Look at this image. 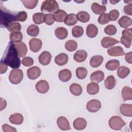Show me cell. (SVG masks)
Instances as JSON below:
<instances>
[{
	"label": "cell",
	"mask_w": 132,
	"mask_h": 132,
	"mask_svg": "<svg viewBox=\"0 0 132 132\" xmlns=\"http://www.w3.org/2000/svg\"><path fill=\"white\" fill-rule=\"evenodd\" d=\"M2 129L4 132H16L17 131L14 127L11 126L7 124H4L2 125Z\"/></svg>",
	"instance_id": "obj_51"
},
{
	"label": "cell",
	"mask_w": 132,
	"mask_h": 132,
	"mask_svg": "<svg viewBox=\"0 0 132 132\" xmlns=\"http://www.w3.org/2000/svg\"><path fill=\"white\" fill-rule=\"evenodd\" d=\"M67 15V12L61 9H59L58 10L56 11L54 14L55 20L58 22H64Z\"/></svg>",
	"instance_id": "obj_31"
},
{
	"label": "cell",
	"mask_w": 132,
	"mask_h": 132,
	"mask_svg": "<svg viewBox=\"0 0 132 132\" xmlns=\"http://www.w3.org/2000/svg\"><path fill=\"white\" fill-rule=\"evenodd\" d=\"M98 23L101 25H105L108 23L110 22L108 17V14L104 13L101 14L97 19Z\"/></svg>",
	"instance_id": "obj_45"
},
{
	"label": "cell",
	"mask_w": 132,
	"mask_h": 132,
	"mask_svg": "<svg viewBox=\"0 0 132 132\" xmlns=\"http://www.w3.org/2000/svg\"><path fill=\"white\" fill-rule=\"evenodd\" d=\"M119 16V12L117 9H113L110 11L108 14V17L110 21H114L117 20Z\"/></svg>",
	"instance_id": "obj_46"
},
{
	"label": "cell",
	"mask_w": 132,
	"mask_h": 132,
	"mask_svg": "<svg viewBox=\"0 0 132 132\" xmlns=\"http://www.w3.org/2000/svg\"><path fill=\"white\" fill-rule=\"evenodd\" d=\"M117 31L116 27L113 25H108L105 27L104 29V32L106 34L110 36L114 35L116 34Z\"/></svg>",
	"instance_id": "obj_44"
},
{
	"label": "cell",
	"mask_w": 132,
	"mask_h": 132,
	"mask_svg": "<svg viewBox=\"0 0 132 132\" xmlns=\"http://www.w3.org/2000/svg\"><path fill=\"white\" fill-rule=\"evenodd\" d=\"M23 5L27 9H32L35 8L38 3V0H29V1H21Z\"/></svg>",
	"instance_id": "obj_43"
},
{
	"label": "cell",
	"mask_w": 132,
	"mask_h": 132,
	"mask_svg": "<svg viewBox=\"0 0 132 132\" xmlns=\"http://www.w3.org/2000/svg\"><path fill=\"white\" fill-rule=\"evenodd\" d=\"M55 20L54 19V15L50 13H47L45 14L44 22L45 23L48 25H52L54 24Z\"/></svg>",
	"instance_id": "obj_47"
},
{
	"label": "cell",
	"mask_w": 132,
	"mask_h": 132,
	"mask_svg": "<svg viewBox=\"0 0 132 132\" xmlns=\"http://www.w3.org/2000/svg\"><path fill=\"white\" fill-rule=\"evenodd\" d=\"M122 96L124 101L132 100V89L128 86H124L122 90Z\"/></svg>",
	"instance_id": "obj_27"
},
{
	"label": "cell",
	"mask_w": 132,
	"mask_h": 132,
	"mask_svg": "<svg viewBox=\"0 0 132 132\" xmlns=\"http://www.w3.org/2000/svg\"><path fill=\"white\" fill-rule=\"evenodd\" d=\"M98 34V28L97 26L93 24H89L86 29V35L90 38H93L95 37Z\"/></svg>",
	"instance_id": "obj_23"
},
{
	"label": "cell",
	"mask_w": 132,
	"mask_h": 132,
	"mask_svg": "<svg viewBox=\"0 0 132 132\" xmlns=\"http://www.w3.org/2000/svg\"><path fill=\"white\" fill-rule=\"evenodd\" d=\"M21 62L25 67L32 66L34 63L33 59L30 57H25L22 60Z\"/></svg>",
	"instance_id": "obj_50"
},
{
	"label": "cell",
	"mask_w": 132,
	"mask_h": 132,
	"mask_svg": "<svg viewBox=\"0 0 132 132\" xmlns=\"http://www.w3.org/2000/svg\"><path fill=\"white\" fill-rule=\"evenodd\" d=\"M87 121L83 118H76L73 123L74 128L76 130H82L85 129L87 126Z\"/></svg>",
	"instance_id": "obj_16"
},
{
	"label": "cell",
	"mask_w": 132,
	"mask_h": 132,
	"mask_svg": "<svg viewBox=\"0 0 132 132\" xmlns=\"http://www.w3.org/2000/svg\"><path fill=\"white\" fill-rule=\"evenodd\" d=\"M23 78V72L21 69H14L11 71L9 79L10 82L14 85L19 84Z\"/></svg>",
	"instance_id": "obj_5"
},
{
	"label": "cell",
	"mask_w": 132,
	"mask_h": 132,
	"mask_svg": "<svg viewBox=\"0 0 132 132\" xmlns=\"http://www.w3.org/2000/svg\"><path fill=\"white\" fill-rule=\"evenodd\" d=\"M64 47L68 51L72 52L77 49V43L75 41L73 40H69L65 43Z\"/></svg>",
	"instance_id": "obj_37"
},
{
	"label": "cell",
	"mask_w": 132,
	"mask_h": 132,
	"mask_svg": "<svg viewBox=\"0 0 132 132\" xmlns=\"http://www.w3.org/2000/svg\"><path fill=\"white\" fill-rule=\"evenodd\" d=\"M57 124L58 127L62 130L71 129L69 121L64 117H59L57 120Z\"/></svg>",
	"instance_id": "obj_11"
},
{
	"label": "cell",
	"mask_w": 132,
	"mask_h": 132,
	"mask_svg": "<svg viewBox=\"0 0 132 132\" xmlns=\"http://www.w3.org/2000/svg\"><path fill=\"white\" fill-rule=\"evenodd\" d=\"M110 127L116 130H121L122 128L126 125V123L119 116H115L111 117L108 121Z\"/></svg>",
	"instance_id": "obj_4"
},
{
	"label": "cell",
	"mask_w": 132,
	"mask_h": 132,
	"mask_svg": "<svg viewBox=\"0 0 132 132\" xmlns=\"http://www.w3.org/2000/svg\"><path fill=\"white\" fill-rule=\"evenodd\" d=\"M26 32L28 35L31 37H36L39 33V28L36 25H31L28 27Z\"/></svg>",
	"instance_id": "obj_35"
},
{
	"label": "cell",
	"mask_w": 132,
	"mask_h": 132,
	"mask_svg": "<svg viewBox=\"0 0 132 132\" xmlns=\"http://www.w3.org/2000/svg\"><path fill=\"white\" fill-rule=\"evenodd\" d=\"M45 14L43 13L37 12L32 15V20L36 24H40L44 23Z\"/></svg>",
	"instance_id": "obj_41"
},
{
	"label": "cell",
	"mask_w": 132,
	"mask_h": 132,
	"mask_svg": "<svg viewBox=\"0 0 132 132\" xmlns=\"http://www.w3.org/2000/svg\"><path fill=\"white\" fill-rule=\"evenodd\" d=\"M124 12L126 14L131 15H132V4L130 3L124 6L123 9Z\"/></svg>",
	"instance_id": "obj_52"
},
{
	"label": "cell",
	"mask_w": 132,
	"mask_h": 132,
	"mask_svg": "<svg viewBox=\"0 0 132 132\" xmlns=\"http://www.w3.org/2000/svg\"><path fill=\"white\" fill-rule=\"evenodd\" d=\"M119 42L120 41L118 40L110 37H105L101 40V41L102 46L105 48L119 43Z\"/></svg>",
	"instance_id": "obj_13"
},
{
	"label": "cell",
	"mask_w": 132,
	"mask_h": 132,
	"mask_svg": "<svg viewBox=\"0 0 132 132\" xmlns=\"http://www.w3.org/2000/svg\"><path fill=\"white\" fill-rule=\"evenodd\" d=\"M88 56L87 52L84 50L77 51L74 55V60L77 62H81L84 61Z\"/></svg>",
	"instance_id": "obj_19"
},
{
	"label": "cell",
	"mask_w": 132,
	"mask_h": 132,
	"mask_svg": "<svg viewBox=\"0 0 132 132\" xmlns=\"http://www.w3.org/2000/svg\"><path fill=\"white\" fill-rule=\"evenodd\" d=\"M27 18V14L25 11H22L18 12L16 18V21H20V22H24L25 21Z\"/></svg>",
	"instance_id": "obj_49"
},
{
	"label": "cell",
	"mask_w": 132,
	"mask_h": 132,
	"mask_svg": "<svg viewBox=\"0 0 132 132\" xmlns=\"http://www.w3.org/2000/svg\"><path fill=\"white\" fill-rule=\"evenodd\" d=\"M76 77L79 79H85L88 73L87 70L84 67H78L76 70Z\"/></svg>",
	"instance_id": "obj_40"
},
{
	"label": "cell",
	"mask_w": 132,
	"mask_h": 132,
	"mask_svg": "<svg viewBox=\"0 0 132 132\" xmlns=\"http://www.w3.org/2000/svg\"><path fill=\"white\" fill-rule=\"evenodd\" d=\"M42 42L41 40L38 38H32L29 42V48L34 53L39 52L42 47Z\"/></svg>",
	"instance_id": "obj_7"
},
{
	"label": "cell",
	"mask_w": 132,
	"mask_h": 132,
	"mask_svg": "<svg viewBox=\"0 0 132 132\" xmlns=\"http://www.w3.org/2000/svg\"><path fill=\"white\" fill-rule=\"evenodd\" d=\"M120 62L118 60L112 59L108 61L105 64V68L109 71H114L119 68Z\"/></svg>",
	"instance_id": "obj_30"
},
{
	"label": "cell",
	"mask_w": 132,
	"mask_h": 132,
	"mask_svg": "<svg viewBox=\"0 0 132 132\" xmlns=\"http://www.w3.org/2000/svg\"><path fill=\"white\" fill-rule=\"evenodd\" d=\"M84 30L83 28L80 26H75L72 30V34L74 37L79 38L82 36Z\"/></svg>",
	"instance_id": "obj_42"
},
{
	"label": "cell",
	"mask_w": 132,
	"mask_h": 132,
	"mask_svg": "<svg viewBox=\"0 0 132 132\" xmlns=\"http://www.w3.org/2000/svg\"><path fill=\"white\" fill-rule=\"evenodd\" d=\"M59 79L62 82H67L72 77V73L69 69H63L60 71L58 74Z\"/></svg>",
	"instance_id": "obj_20"
},
{
	"label": "cell",
	"mask_w": 132,
	"mask_h": 132,
	"mask_svg": "<svg viewBox=\"0 0 132 132\" xmlns=\"http://www.w3.org/2000/svg\"><path fill=\"white\" fill-rule=\"evenodd\" d=\"M58 3L55 0H46L42 2L41 6V11L42 12H55L59 10Z\"/></svg>",
	"instance_id": "obj_3"
},
{
	"label": "cell",
	"mask_w": 132,
	"mask_h": 132,
	"mask_svg": "<svg viewBox=\"0 0 132 132\" xmlns=\"http://www.w3.org/2000/svg\"><path fill=\"white\" fill-rule=\"evenodd\" d=\"M119 25L123 28H127L132 25V20L126 15L122 16L118 21Z\"/></svg>",
	"instance_id": "obj_22"
},
{
	"label": "cell",
	"mask_w": 132,
	"mask_h": 132,
	"mask_svg": "<svg viewBox=\"0 0 132 132\" xmlns=\"http://www.w3.org/2000/svg\"><path fill=\"white\" fill-rule=\"evenodd\" d=\"M0 15V25L1 27L7 28L9 24L16 21V18L18 13L11 11L7 9L1 4Z\"/></svg>",
	"instance_id": "obj_2"
},
{
	"label": "cell",
	"mask_w": 132,
	"mask_h": 132,
	"mask_svg": "<svg viewBox=\"0 0 132 132\" xmlns=\"http://www.w3.org/2000/svg\"><path fill=\"white\" fill-rule=\"evenodd\" d=\"M92 11L96 14H102L106 11V7L105 5H99L97 3H93L91 6Z\"/></svg>",
	"instance_id": "obj_26"
},
{
	"label": "cell",
	"mask_w": 132,
	"mask_h": 132,
	"mask_svg": "<svg viewBox=\"0 0 132 132\" xmlns=\"http://www.w3.org/2000/svg\"><path fill=\"white\" fill-rule=\"evenodd\" d=\"M35 88L39 93L44 94L48 91L49 85L47 81L45 80H41L37 82L35 85Z\"/></svg>",
	"instance_id": "obj_9"
},
{
	"label": "cell",
	"mask_w": 132,
	"mask_h": 132,
	"mask_svg": "<svg viewBox=\"0 0 132 132\" xmlns=\"http://www.w3.org/2000/svg\"><path fill=\"white\" fill-rule=\"evenodd\" d=\"M55 34L58 39L63 40L67 37L68 31L65 28L63 27H59L55 29Z\"/></svg>",
	"instance_id": "obj_24"
},
{
	"label": "cell",
	"mask_w": 132,
	"mask_h": 132,
	"mask_svg": "<svg viewBox=\"0 0 132 132\" xmlns=\"http://www.w3.org/2000/svg\"><path fill=\"white\" fill-rule=\"evenodd\" d=\"M107 53L111 56H124L125 53L123 48L120 46H112L107 50Z\"/></svg>",
	"instance_id": "obj_12"
},
{
	"label": "cell",
	"mask_w": 132,
	"mask_h": 132,
	"mask_svg": "<svg viewBox=\"0 0 132 132\" xmlns=\"http://www.w3.org/2000/svg\"><path fill=\"white\" fill-rule=\"evenodd\" d=\"M23 39V34L20 31L12 32L10 35V40L14 43L21 42Z\"/></svg>",
	"instance_id": "obj_38"
},
{
	"label": "cell",
	"mask_w": 132,
	"mask_h": 132,
	"mask_svg": "<svg viewBox=\"0 0 132 132\" xmlns=\"http://www.w3.org/2000/svg\"><path fill=\"white\" fill-rule=\"evenodd\" d=\"M99 86L95 82L89 83L87 86V91L90 95H95L99 91Z\"/></svg>",
	"instance_id": "obj_33"
},
{
	"label": "cell",
	"mask_w": 132,
	"mask_h": 132,
	"mask_svg": "<svg viewBox=\"0 0 132 132\" xmlns=\"http://www.w3.org/2000/svg\"><path fill=\"white\" fill-rule=\"evenodd\" d=\"M110 2L111 4H112L113 5H114V4H115V3H118V2H119V1H118V2H115L114 1H110Z\"/></svg>",
	"instance_id": "obj_57"
},
{
	"label": "cell",
	"mask_w": 132,
	"mask_h": 132,
	"mask_svg": "<svg viewBox=\"0 0 132 132\" xmlns=\"http://www.w3.org/2000/svg\"><path fill=\"white\" fill-rule=\"evenodd\" d=\"M77 16L74 13H70L67 14L64 22L65 24L68 26H73L76 24L77 22Z\"/></svg>",
	"instance_id": "obj_29"
},
{
	"label": "cell",
	"mask_w": 132,
	"mask_h": 132,
	"mask_svg": "<svg viewBox=\"0 0 132 132\" xmlns=\"http://www.w3.org/2000/svg\"><path fill=\"white\" fill-rule=\"evenodd\" d=\"M101 108V103L97 100H91L89 101L87 105L86 108L90 112H96Z\"/></svg>",
	"instance_id": "obj_6"
},
{
	"label": "cell",
	"mask_w": 132,
	"mask_h": 132,
	"mask_svg": "<svg viewBox=\"0 0 132 132\" xmlns=\"http://www.w3.org/2000/svg\"><path fill=\"white\" fill-rule=\"evenodd\" d=\"M103 60L104 58L101 55L94 56L90 60V65L92 68H97L102 64Z\"/></svg>",
	"instance_id": "obj_25"
},
{
	"label": "cell",
	"mask_w": 132,
	"mask_h": 132,
	"mask_svg": "<svg viewBox=\"0 0 132 132\" xmlns=\"http://www.w3.org/2000/svg\"><path fill=\"white\" fill-rule=\"evenodd\" d=\"M116 85V80L113 75L108 76L105 80V88L108 90L112 89Z\"/></svg>",
	"instance_id": "obj_32"
},
{
	"label": "cell",
	"mask_w": 132,
	"mask_h": 132,
	"mask_svg": "<svg viewBox=\"0 0 132 132\" xmlns=\"http://www.w3.org/2000/svg\"><path fill=\"white\" fill-rule=\"evenodd\" d=\"M77 20L82 23H86L89 21L90 20V15L89 14L84 11H81L78 12L77 14Z\"/></svg>",
	"instance_id": "obj_36"
},
{
	"label": "cell",
	"mask_w": 132,
	"mask_h": 132,
	"mask_svg": "<svg viewBox=\"0 0 132 132\" xmlns=\"http://www.w3.org/2000/svg\"><path fill=\"white\" fill-rule=\"evenodd\" d=\"M69 90L70 92L75 96L80 95L82 91L81 86L80 85L76 83L71 84L69 87Z\"/></svg>",
	"instance_id": "obj_28"
},
{
	"label": "cell",
	"mask_w": 132,
	"mask_h": 132,
	"mask_svg": "<svg viewBox=\"0 0 132 132\" xmlns=\"http://www.w3.org/2000/svg\"><path fill=\"white\" fill-rule=\"evenodd\" d=\"M1 62L6 64L13 69L20 68L21 60L14 42H9L1 59Z\"/></svg>",
	"instance_id": "obj_1"
},
{
	"label": "cell",
	"mask_w": 132,
	"mask_h": 132,
	"mask_svg": "<svg viewBox=\"0 0 132 132\" xmlns=\"http://www.w3.org/2000/svg\"><path fill=\"white\" fill-rule=\"evenodd\" d=\"M9 122L15 125H20L21 124L24 120V118L22 114L19 113H14L10 116L9 118Z\"/></svg>",
	"instance_id": "obj_18"
},
{
	"label": "cell",
	"mask_w": 132,
	"mask_h": 132,
	"mask_svg": "<svg viewBox=\"0 0 132 132\" xmlns=\"http://www.w3.org/2000/svg\"><path fill=\"white\" fill-rule=\"evenodd\" d=\"M105 75L102 71H96L93 72L90 75V80L92 82L98 84L103 81L104 79Z\"/></svg>",
	"instance_id": "obj_15"
},
{
	"label": "cell",
	"mask_w": 132,
	"mask_h": 132,
	"mask_svg": "<svg viewBox=\"0 0 132 132\" xmlns=\"http://www.w3.org/2000/svg\"><path fill=\"white\" fill-rule=\"evenodd\" d=\"M7 70V65L2 62H1L0 64V73L1 74L5 73Z\"/></svg>",
	"instance_id": "obj_55"
},
{
	"label": "cell",
	"mask_w": 132,
	"mask_h": 132,
	"mask_svg": "<svg viewBox=\"0 0 132 132\" xmlns=\"http://www.w3.org/2000/svg\"><path fill=\"white\" fill-rule=\"evenodd\" d=\"M131 39L129 37L126 36H122L120 39V42L123 44L126 48H129L131 44Z\"/></svg>",
	"instance_id": "obj_48"
},
{
	"label": "cell",
	"mask_w": 132,
	"mask_h": 132,
	"mask_svg": "<svg viewBox=\"0 0 132 132\" xmlns=\"http://www.w3.org/2000/svg\"><path fill=\"white\" fill-rule=\"evenodd\" d=\"M132 28H127L124 29L122 32V36H126L129 37L130 38L132 39Z\"/></svg>",
	"instance_id": "obj_53"
},
{
	"label": "cell",
	"mask_w": 132,
	"mask_h": 132,
	"mask_svg": "<svg viewBox=\"0 0 132 132\" xmlns=\"http://www.w3.org/2000/svg\"><path fill=\"white\" fill-rule=\"evenodd\" d=\"M69 57L67 54L65 53H60L55 58V63L60 66L64 65L67 63L68 62Z\"/></svg>",
	"instance_id": "obj_21"
},
{
	"label": "cell",
	"mask_w": 132,
	"mask_h": 132,
	"mask_svg": "<svg viewBox=\"0 0 132 132\" xmlns=\"http://www.w3.org/2000/svg\"><path fill=\"white\" fill-rule=\"evenodd\" d=\"M131 54H132V52H128V53H126L125 54V60H126V61L127 62H128L129 64H131L132 63Z\"/></svg>",
	"instance_id": "obj_54"
},
{
	"label": "cell",
	"mask_w": 132,
	"mask_h": 132,
	"mask_svg": "<svg viewBox=\"0 0 132 132\" xmlns=\"http://www.w3.org/2000/svg\"><path fill=\"white\" fill-rule=\"evenodd\" d=\"M38 59L40 64L43 65H47L51 62L52 55L48 51H43L39 55Z\"/></svg>",
	"instance_id": "obj_10"
},
{
	"label": "cell",
	"mask_w": 132,
	"mask_h": 132,
	"mask_svg": "<svg viewBox=\"0 0 132 132\" xmlns=\"http://www.w3.org/2000/svg\"><path fill=\"white\" fill-rule=\"evenodd\" d=\"M21 27L22 26L20 23L14 22L9 24L7 27V29L9 32L12 33L16 31H20L21 29Z\"/></svg>",
	"instance_id": "obj_39"
},
{
	"label": "cell",
	"mask_w": 132,
	"mask_h": 132,
	"mask_svg": "<svg viewBox=\"0 0 132 132\" xmlns=\"http://www.w3.org/2000/svg\"><path fill=\"white\" fill-rule=\"evenodd\" d=\"M130 73V69L126 67H120L117 71V75L121 79H124Z\"/></svg>",
	"instance_id": "obj_34"
},
{
	"label": "cell",
	"mask_w": 132,
	"mask_h": 132,
	"mask_svg": "<svg viewBox=\"0 0 132 132\" xmlns=\"http://www.w3.org/2000/svg\"><path fill=\"white\" fill-rule=\"evenodd\" d=\"M41 71L39 67L34 66L30 68L27 70V74L29 79L35 80L38 78L41 75Z\"/></svg>",
	"instance_id": "obj_8"
},
{
	"label": "cell",
	"mask_w": 132,
	"mask_h": 132,
	"mask_svg": "<svg viewBox=\"0 0 132 132\" xmlns=\"http://www.w3.org/2000/svg\"><path fill=\"white\" fill-rule=\"evenodd\" d=\"M20 58H24L27 52V48L26 44L23 42L14 43Z\"/></svg>",
	"instance_id": "obj_14"
},
{
	"label": "cell",
	"mask_w": 132,
	"mask_h": 132,
	"mask_svg": "<svg viewBox=\"0 0 132 132\" xmlns=\"http://www.w3.org/2000/svg\"><path fill=\"white\" fill-rule=\"evenodd\" d=\"M120 111L122 114L125 117H132V105L129 104H123L120 107Z\"/></svg>",
	"instance_id": "obj_17"
},
{
	"label": "cell",
	"mask_w": 132,
	"mask_h": 132,
	"mask_svg": "<svg viewBox=\"0 0 132 132\" xmlns=\"http://www.w3.org/2000/svg\"><path fill=\"white\" fill-rule=\"evenodd\" d=\"M0 110L2 111L5 109L7 106V102L6 100L3 99L2 97L0 98Z\"/></svg>",
	"instance_id": "obj_56"
}]
</instances>
